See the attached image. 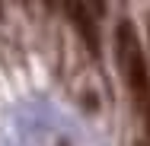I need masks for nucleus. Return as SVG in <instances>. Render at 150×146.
<instances>
[{
	"label": "nucleus",
	"instance_id": "nucleus-1",
	"mask_svg": "<svg viewBox=\"0 0 150 146\" xmlns=\"http://www.w3.org/2000/svg\"><path fill=\"white\" fill-rule=\"evenodd\" d=\"M115 54H118V67L128 80V86H131V92L137 95V102H147V92H150L147 60H144L141 41H137V29L128 19L115 26Z\"/></svg>",
	"mask_w": 150,
	"mask_h": 146
},
{
	"label": "nucleus",
	"instance_id": "nucleus-2",
	"mask_svg": "<svg viewBox=\"0 0 150 146\" xmlns=\"http://www.w3.org/2000/svg\"><path fill=\"white\" fill-rule=\"evenodd\" d=\"M67 13H70V22L80 29L83 41H86V51L93 57H99V32H96V16H90L86 3H67Z\"/></svg>",
	"mask_w": 150,
	"mask_h": 146
},
{
	"label": "nucleus",
	"instance_id": "nucleus-3",
	"mask_svg": "<svg viewBox=\"0 0 150 146\" xmlns=\"http://www.w3.org/2000/svg\"><path fill=\"white\" fill-rule=\"evenodd\" d=\"M147 140H150V108H147Z\"/></svg>",
	"mask_w": 150,
	"mask_h": 146
}]
</instances>
